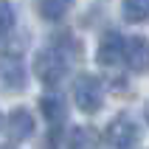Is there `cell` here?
Instances as JSON below:
<instances>
[{
	"mask_svg": "<svg viewBox=\"0 0 149 149\" xmlns=\"http://www.w3.org/2000/svg\"><path fill=\"white\" fill-rule=\"evenodd\" d=\"M65 70H68V62L56 48H45V51H40L34 56V73H37V79L42 84H48V87H56L65 79Z\"/></svg>",
	"mask_w": 149,
	"mask_h": 149,
	"instance_id": "obj_1",
	"label": "cell"
},
{
	"mask_svg": "<svg viewBox=\"0 0 149 149\" xmlns=\"http://www.w3.org/2000/svg\"><path fill=\"white\" fill-rule=\"evenodd\" d=\"M73 101L76 107L82 110V113H87V116H93V113H99L101 104H104V90H101V82L96 79V76H79L73 82Z\"/></svg>",
	"mask_w": 149,
	"mask_h": 149,
	"instance_id": "obj_2",
	"label": "cell"
},
{
	"mask_svg": "<svg viewBox=\"0 0 149 149\" xmlns=\"http://www.w3.org/2000/svg\"><path fill=\"white\" fill-rule=\"evenodd\" d=\"M104 138H107L110 146H116V149H132L135 141H138V127H135L132 118L118 116L116 121H110Z\"/></svg>",
	"mask_w": 149,
	"mask_h": 149,
	"instance_id": "obj_3",
	"label": "cell"
},
{
	"mask_svg": "<svg viewBox=\"0 0 149 149\" xmlns=\"http://www.w3.org/2000/svg\"><path fill=\"white\" fill-rule=\"evenodd\" d=\"M121 59L127 62V68L132 70V73H146L149 70V40L146 37H130L124 40V54Z\"/></svg>",
	"mask_w": 149,
	"mask_h": 149,
	"instance_id": "obj_4",
	"label": "cell"
},
{
	"mask_svg": "<svg viewBox=\"0 0 149 149\" xmlns=\"http://www.w3.org/2000/svg\"><path fill=\"white\" fill-rule=\"evenodd\" d=\"M6 132H8V138H11L14 143L31 138V135H34V118H31V113L23 110V107L11 110V116L6 118Z\"/></svg>",
	"mask_w": 149,
	"mask_h": 149,
	"instance_id": "obj_5",
	"label": "cell"
},
{
	"mask_svg": "<svg viewBox=\"0 0 149 149\" xmlns=\"http://www.w3.org/2000/svg\"><path fill=\"white\" fill-rule=\"evenodd\" d=\"M124 54V37L116 31H107L99 42V62L101 65H116Z\"/></svg>",
	"mask_w": 149,
	"mask_h": 149,
	"instance_id": "obj_6",
	"label": "cell"
},
{
	"mask_svg": "<svg viewBox=\"0 0 149 149\" xmlns=\"http://www.w3.org/2000/svg\"><path fill=\"white\" fill-rule=\"evenodd\" d=\"M65 99L62 96H56V93H45L40 99V110H42V116L48 118L51 124H59L62 118H65Z\"/></svg>",
	"mask_w": 149,
	"mask_h": 149,
	"instance_id": "obj_7",
	"label": "cell"
},
{
	"mask_svg": "<svg viewBox=\"0 0 149 149\" xmlns=\"http://www.w3.org/2000/svg\"><path fill=\"white\" fill-rule=\"evenodd\" d=\"M96 132L90 127H73L68 132V149H96Z\"/></svg>",
	"mask_w": 149,
	"mask_h": 149,
	"instance_id": "obj_8",
	"label": "cell"
},
{
	"mask_svg": "<svg viewBox=\"0 0 149 149\" xmlns=\"http://www.w3.org/2000/svg\"><path fill=\"white\" fill-rule=\"evenodd\" d=\"M121 14L127 23H143V20H149V0H124Z\"/></svg>",
	"mask_w": 149,
	"mask_h": 149,
	"instance_id": "obj_9",
	"label": "cell"
},
{
	"mask_svg": "<svg viewBox=\"0 0 149 149\" xmlns=\"http://www.w3.org/2000/svg\"><path fill=\"white\" fill-rule=\"evenodd\" d=\"M70 3L73 0H40V14L45 20H51V23H56V20H62L68 14Z\"/></svg>",
	"mask_w": 149,
	"mask_h": 149,
	"instance_id": "obj_10",
	"label": "cell"
},
{
	"mask_svg": "<svg viewBox=\"0 0 149 149\" xmlns=\"http://www.w3.org/2000/svg\"><path fill=\"white\" fill-rule=\"evenodd\" d=\"M14 28V8L8 6L6 0H0V40Z\"/></svg>",
	"mask_w": 149,
	"mask_h": 149,
	"instance_id": "obj_11",
	"label": "cell"
},
{
	"mask_svg": "<svg viewBox=\"0 0 149 149\" xmlns=\"http://www.w3.org/2000/svg\"><path fill=\"white\" fill-rule=\"evenodd\" d=\"M20 73H23L20 62H11L8 68H3V76H6V82L11 84V87H20V84H23V79H25V76H20Z\"/></svg>",
	"mask_w": 149,
	"mask_h": 149,
	"instance_id": "obj_12",
	"label": "cell"
},
{
	"mask_svg": "<svg viewBox=\"0 0 149 149\" xmlns=\"http://www.w3.org/2000/svg\"><path fill=\"white\" fill-rule=\"evenodd\" d=\"M0 127H3V116H0Z\"/></svg>",
	"mask_w": 149,
	"mask_h": 149,
	"instance_id": "obj_13",
	"label": "cell"
}]
</instances>
